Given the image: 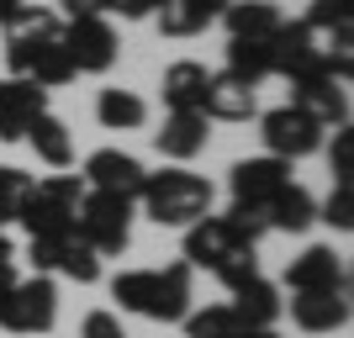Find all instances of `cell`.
<instances>
[{
    "label": "cell",
    "mask_w": 354,
    "mask_h": 338,
    "mask_svg": "<svg viewBox=\"0 0 354 338\" xmlns=\"http://www.w3.org/2000/svg\"><path fill=\"white\" fill-rule=\"evenodd\" d=\"M111 301L148 323H185L191 312V265L175 259L164 270H122L111 275Z\"/></svg>",
    "instance_id": "cell-1"
},
{
    "label": "cell",
    "mask_w": 354,
    "mask_h": 338,
    "mask_svg": "<svg viewBox=\"0 0 354 338\" xmlns=\"http://www.w3.org/2000/svg\"><path fill=\"white\" fill-rule=\"evenodd\" d=\"M212 196L217 191H212L207 175H191V169L169 164V169L143 180L138 201H143V212L159 222V227H191V222L212 217Z\"/></svg>",
    "instance_id": "cell-2"
},
{
    "label": "cell",
    "mask_w": 354,
    "mask_h": 338,
    "mask_svg": "<svg viewBox=\"0 0 354 338\" xmlns=\"http://www.w3.org/2000/svg\"><path fill=\"white\" fill-rule=\"evenodd\" d=\"M59 323V285L53 275H27L0 291V328L16 338H37Z\"/></svg>",
    "instance_id": "cell-3"
},
{
    "label": "cell",
    "mask_w": 354,
    "mask_h": 338,
    "mask_svg": "<svg viewBox=\"0 0 354 338\" xmlns=\"http://www.w3.org/2000/svg\"><path fill=\"white\" fill-rule=\"evenodd\" d=\"M80 201H85V180H80V175H48V180H37V191H32L27 212H21L27 238H64V233H74Z\"/></svg>",
    "instance_id": "cell-4"
},
{
    "label": "cell",
    "mask_w": 354,
    "mask_h": 338,
    "mask_svg": "<svg viewBox=\"0 0 354 338\" xmlns=\"http://www.w3.org/2000/svg\"><path fill=\"white\" fill-rule=\"evenodd\" d=\"M74 233L85 238V243L101 254V259L127 254V243H133V201L106 196V191H85L80 217H74Z\"/></svg>",
    "instance_id": "cell-5"
},
{
    "label": "cell",
    "mask_w": 354,
    "mask_h": 338,
    "mask_svg": "<svg viewBox=\"0 0 354 338\" xmlns=\"http://www.w3.org/2000/svg\"><path fill=\"white\" fill-rule=\"evenodd\" d=\"M259 138H265L270 159H286V164H296V159H307V153L323 148V127H317L301 106H291V101L259 117Z\"/></svg>",
    "instance_id": "cell-6"
},
{
    "label": "cell",
    "mask_w": 354,
    "mask_h": 338,
    "mask_svg": "<svg viewBox=\"0 0 354 338\" xmlns=\"http://www.w3.org/2000/svg\"><path fill=\"white\" fill-rule=\"evenodd\" d=\"M64 48H69V59H74V74H106L122 53L117 27L106 16H74L69 27H64Z\"/></svg>",
    "instance_id": "cell-7"
},
{
    "label": "cell",
    "mask_w": 354,
    "mask_h": 338,
    "mask_svg": "<svg viewBox=\"0 0 354 338\" xmlns=\"http://www.w3.org/2000/svg\"><path fill=\"white\" fill-rule=\"evenodd\" d=\"M80 180H85V191H106V196H122V201H138L148 169L133 153H122V148H95L85 159V175Z\"/></svg>",
    "instance_id": "cell-8"
},
{
    "label": "cell",
    "mask_w": 354,
    "mask_h": 338,
    "mask_svg": "<svg viewBox=\"0 0 354 338\" xmlns=\"http://www.w3.org/2000/svg\"><path fill=\"white\" fill-rule=\"evenodd\" d=\"M291 106H301L317 127H349V85L344 79H328V74H307V79H291Z\"/></svg>",
    "instance_id": "cell-9"
},
{
    "label": "cell",
    "mask_w": 354,
    "mask_h": 338,
    "mask_svg": "<svg viewBox=\"0 0 354 338\" xmlns=\"http://www.w3.org/2000/svg\"><path fill=\"white\" fill-rule=\"evenodd\" d=\"M227 185H233V206H259V212H265L270 196L291 185V164L270 159V153H259V159H238L233 175H227Z\"/></svg>",
    "instance_id": "cell-10"
},
{
    "label": "cell",
    "mask_w": 354,
    "mask_h": 338,
    "mask_svg": "<svg viewBox=\"0 0 354 338\" xmlns=\"http://www.w3.org/2000/svg\"><path fill=\"white\" fill-rule=\"evenodd\" d=\"M286 285L291 296L301 291H349V275H344V254H333L328 243H312L286 265Z\"/></svg>",
    "instance_id": "cell-11"
},
{
    "label": "cell",
    "mask_w": 354,
    "mask_h": 338,
    "mask_svg": "<svg viewBox=\"0 0 354 338\" xmlns=\"http://www.w3.org/2000/svg\"><path fill=\"white\" fill-rule=\"evenodd\" d=\"M48 111V90L32 79H0V143H21L27 127Z\"/></svg>",
    "instance_id": "cell-12"
},
{
    "label": "cell",
    "mask_w": 354,
    "mask_h": 338,
    "mask_svg": "<svg viewBox=\"0 0 354 338\" xmlns=\"http://www.w3.org/2000/svg\"><path fill=\"white\" fill-rule=\"evenodd\" d=\"M254 111H259V101H254V85L233 79L227 69L207 79V95H201V117H207V122H249Z\"/></svg>",
    "instance_id": "cell-13"
},
{
    "label": "cell",
    "mask_w": 354,
    "mask_h": 338,
    "mask_svg": "<svg viewBox=\"0 0 354 338\" xmlns=\"http://www.w3.org/2000/svg\"><path fill=\"white\" fill-rule=\"evenodd\" d=\"M291 323L301 333H339L349 323V291H301L291 301Z\"/></svg>",
    "instance_id": "cell-14"
},
{
    "label": "cell",
    "mask_w": 354,
    "mask_h": 338,
    "mask_svg": "<svg viewBox=\"0 0 354 338\" xmlns=\"http://www.w3.org/2000/svg\"><path fill=\"white\" fill-rule=\"evenodd\" d=\"M207 138H212V122L201 117V111H169V117H164V127L153 133V143H159L164 159L185 164V159H196V153L207 148Z\"/></svg>",
    "instance_id": "cell-15"
},
{
    "label": "cell",
    "mask_w": 354,
    "mask_h": 338,
    "mask_svg": "<svg viewBox=\"0 0 354 338\" xmlns=\"http://www.w3.org/2000/svg\"><path fill=\"white\" fill-rule=\"evenodd\" d=\"M233 249H243V243L227 233V222H222V217H201V222L185 227V265H191V270H217ZM249 249H254V243H249Z\"/></svg>",
    "instance_id": "cell-16"
},
{
    "label": "cell",
    "mask_w": 354,
    "mask_h": 338,
    "mask_svg": "<svg viewBox=\"0 0 354 338\" xmlns=\"http://www.w3.org/2000/svg\"><path fill=\"white\" fill-rule=\"evenodd\" d=\"M312 222H317V201H312L307 185H286L265 201V227H281V233H307Z\"/></svg>",
    "instance_id": "cell-17"
},
{
    "label": "cell",
    "mask_w": 354,
    "mask_h": 338,
    "mask_svg": "<svg viewBox=\"0 0 354 338\" xmlns=\"http://www.w3.org/2000/svg\"><path fill=\"white\" fill-rule=\"evenodd\" d=\"M227 307L238 312V323L243 328H275V317H281V285H270L265 275H254L249 285H238L233 291V301H227Z\"/></svg>",
    "instance_id": "cell-18"
},
{
    "label": "cell",
    "mask_w": 354,
    "mask_h": 338,
    "mask_svg": "<svg viewBox=\"0 0 354 338\" xmlns=\"http://www.w3.org/2000/svg\"><path fill=\"white\" fill-rule=\"evenodd\" d=\"M207 79H212V69L207 64H196V59H180V64H169L164 69V106L169 111H201V95H207Z\"/></svg>",
    "instance_id": "cell-19"
},
{
    "label": "cell",
    "mask_w": 354,
    "mask_h": 338,
    "mask_svg": "<svg viewBox=\"0 0 354 338\" xmlns=\"http://www.w3.org/2000/svg\"><path fill=\"white\" fill-rule=\"evenodd\" d=\"M222 21H227V37H254V43H275V32H281L286 16L270 6V0H233L227 11H222Z\"/></svg>",
    "instance_id": "cell-20"
},
{
    "label": "cell",
    "mask_w": 354,
    "mask_h": 338,
    "mask_svg": "<svg viewBox=\"0 0 354 338\" xmlns=\"http://www.w3.org/2000/svg\"><path fill=\"white\" fill-rule=\"evenodd\" d=\"M95 117H101V127L106 133H138L148 122V106H143V95H133V90H101L95 95Z\"/></svg>",
    "instance_id": "cell-21"
},
{
    "label": "cell",
    "mask_w": 354,
    "mask_h": 338,
    "mask_svg": "<svg viewBox=\"0 0 354 338\" xmlns=\"http://www.w3.org/2000/svg\"><path fill=\"white\" fill-rule=\"evenodd\" d=\"M27 143L37 148V159H43L48 169H69L74 164V138H69V127H64L53 111H43V117L27 127Z\"/></svg>",
    "instance_id": "cell-22"
},
{
    "label": "cell",
    "mask_w": 354,
    "mask_h": 338,
    "mask_svg": "<svg viewBox=\"0 0 354 338\" xmlns=\"http://www.w3.org/2000/svg\"><path fill=\"white\" fill-rule=\"evenodd\" d=\"M227 74L243 79V85H259L275 74V48L254 43V37H227Z\"/></svg>",
    "instance_id": "cell-23"
},
{
    "label": "cell",
    "mask_w": 354,
    "mask_h": 338,
    "mask_svg": "<svg viewBox=\"0 0 354 338\" xmlns=\"http://www.w3.org/2000/svg\"><path fill=\"white\" fill-rule=\"evenodd\" d=\"M64 21L59 11H48V6H21V11L6 21V48H32L43 43V37H59Z\"/></svg>",
    "instance_id": "cell-24"
},
{
    "label": "cell",
    "mask_w": 354,
    "mask_h": 338,
    "mask_svg": "<svg viewBox=\"0 0 354 338\" xmlns=\"http://www.w3.org/2000/svg\"><path fill=\"white\" fill-rule=\"evenodd\" d=\"M185 338H238L243 333V323H238V312L227 307V301H217V307H201V312H185Z\"/></svg>",
    "instance_id": "cell-25"
},
{
    "label": "cell",
    "mask_w": 354,
    "mask_h": 338,
    "mask_svg": "<svg viewBox=\"0 0 354 338\" xmlns=\"http://www.w3.org/2000/svg\"><path fill=\"white\" fill-rule=\"evenodd\" d=\"M153 16H159V32H164V37H196V32L212 27V16L201 11L196 0H164Z\"/></svg>",
    "instance_id": "cell-26"
},
{
    "label": "cell",
    "mask_w": 354,
    "mask_h": 338,
    "mask_svg": "<svg viewBox=\"0 0 354 338\" xmlns=\"http://www.w3.org/2000/svg\"><path fill=\"white\" fill-rule=\"evenodd\" d=\"M32 191H37V180H32L27 169L0 164V227H6V222H21V212H27Z\"/></svg>",
    "instance_id": "cell-27"
},
{
    "label": "cell",
    "mask_w": 354,
    "mask_h": 338,
    "mask_svg": "<svg viewBox=\"0 0 354 338\" xmlns=\"http://www.w3.org/2000/svg\"><path fill=\"white\" fill-rule=\"evenodd\" d=\"M59 275L80 280V285H95V280H101V254L90 249L80 233H69V238H64V249H59Z\"/></svg>",
    "instance_id": "cell-28"
},
{
    "label": "cell",
    "mask_w": 354,
    "mask_h": 338,
    "mask_svg": "<svg viewBox=\"0 0 354 338\" xmlns=\"http://www.w3.org/2000/svg\"><path fill=\"white\" fill-rule=\"evenodd\" d=\"M212 275H217L222 285H227V291L249 285V280L259 275V249H249V243H243V249H233V254H227V259H222L217 270H212Z\"/></svg>",
    "instance_id": "cell-29"
},
{
    "label": "cell",
    "mask_w": 354,
    "mask_h": 338,
    "mask_svg": "<svg viewBox=\"0 0 354 338\" xmlns=\"http://www.w3.org/2000/svg\"><path fill=\"white\" fill-rule=\"evenodd\" d=\"M301 21H312L323 32H344V27H354V0H312V11Z\"/></svg>",
    "instance_id": "cell-30"
},
{
    "label": "cell",
    "mask_w": 354,
    "mask_h": 338,
    "mask_svg": "<svg viewBox=\"0 0 354 338\" xmlns=\"http://www.w3.org/2000/svg\"><path fill=\"white\" fill-rule=\"evenodd\" d=\"M222 222H227V233H233L238 243H254V249H259V238L270 233V227H265V212H259V206H233V212H227Z\"/></svg>",
    "instance_id": "cell-31"
},
{
    "label": "cell",
    "mask_w": 354,
    "mask_h": 338,
    "mask_svg": "<svg viewBox=\"0 0 354 338\" xmlns=\"http://www.w3.org/2000/svg\"><path fill=\"white\" fill-rule=\"evenodd\" d=\"M317 222L339 227V233H349V227H354V196H349V185H339V180H333V196L317 206Z\"/></svg>",
    "instance_id": "cell-32"
},
{
    "label": "cell",
    "mask_w": 354,
    "mask_h": 338,
    "mask_svg": "<svg viewBox=\"0 0 354 338\" xmlns=\"http://www.w3.org/2000/svg\"><path fill=\"white\" fill-rule=\"evenodd\" d=\"M328 164H333V180H339V185H349V180H354V127H333Z\"/></svg>",
    "instance_id": "cell-33"
},
{
    "label": "cell",
    "mask_w": 354,
    "mask_h": 338,
    "mask_svg": "<svg viewBox=\"0 0 354 338\" xmlns=\"http://www.w3.org/2000/svg\"><path fill=\"white\" fill-rule=\"evenodd\" d=\"M80 338H127V328H122V317L117 312H90L85 317V328H80Z\"/></svg>",
    "instance_id": "cell-34"
},
{
    "label": "cell",
    "mask_w": 354,
    "mask_h": 338,
    "mask_svg": "<svg viewBox=\"0 0 354 338\" xmlns=\"http://www.w3.org/2000/svg\"><path fill=\"white\" fill-rule=\"evenodd\" d=\"M164 0H111V11H122L127 21H143V16H153Z\"/></svg>",
    "instance_id": "cell-35"
},
{
    "label": "cell",
    "mask_w": 354,
    "mask_h": 338,
    "mask_svg": "<svg viewBox=\"0 0 354 338\" xmlns=\"http://www.w3.org/2000/svg\"><path fill=\"white\" fill-rule=\"evenodd\" d=\"M6 285H16V249H11V238L0 233V291Z\"/></svg>",
    "instance_id": "cell-36"
},
{
    "label": "cell",
    "mask_w": 354,
    "mask_h": 338,
    "mask_svg": "<svg viewBox=\"0 0 354 338\" xmlns=\"http://www.w3.org/2000/svg\"><path fill=\"white\" fill-rule=\"evenodd\" d=\"M69 16H106L111 11V0H59Z\"/></svg>",
    "instance_id": "cell-37"
},
{
    "label": "cell",
    "mask_w": 354,
    "mask_h": 338,
    "mask_svg": "<svg viewBox=\"0 0 354 338\" xmlns=\"http://www.w3.org/2000/svg\"><path fill=\"white\" fill-rule=\"evenodd\" d=\"M21 6H27V0H0V27H6V21H11V16L21 11Z\"/></svg>",
    "instance_id": "cell-38"
},
{
    "label": "cell",
    "mask_w": 354,
    "mask_h": 338,
    "mask_svg": "<svg viewBox=\"0 0 354 338\" xmlns=\"http://www.w3.org/2000/svg\"><path fill=\"white\" fill-rule=\"evenodd\" d=\"M196 6H201V11H207V16H222V11H227V6H233V0H196Z\"/></svg>",
    "instance_id": "cell-39"
},
{
    "label": "cell",
    "mask_w": 354,
    "mask_h": 338,
    "mask_svg": "<svg viewBox=\"0 0 354 338\" xmlns=\"http://www.w3.org/2000/svg\"><path fill=\"white\" fill-rule=\"evenodd\" d=\"M238 338H281V333H275V328H243Z\"/></svg>",
    "instance_id": "cell-40"
},
{
    "label": "cell",
    "mask_w": 354,
    "mask_h": 338,
    "mask_svg": "<svg viewBox=\"0 0 354 338\" xmlns=\"http://www.w3.org/2000/svg\"><path fill=\"white\" fill-rule=\"evenodd\" d=\"M270 6H275V0H270Z\"/></svg>",
    "instance_id": "cell-41"
}]
</instances>
